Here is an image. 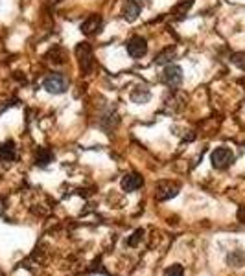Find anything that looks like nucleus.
<instances>
[{
    "label": "nucleus",
    "mask_w": 245,
    "mask_h": 276,
    "mask_svg": "<svg viewBox=\"0 0 245 276\" xmlns=\"http://www.w3.org/2000/svg\"><path fill=\"white\" fill-rule=\"evenodd\" d=\"M69 78L65 74H50L48 78L43 81V87H45L50 94H63L65 90L69 89Z\"/></svg>",
    "instance_id": "1"
},
{
    "label": "nucleus",
    "mask_w": 245,
    "mask_h": 276,
    "mask_svg": "<svg viewBox=\"0 0 245 276\" xmlns=\"http://www.w3.org/2000/svg\"><path fill=\"white\" fill-rule=\"evenodd\" d=\"M76 57H78V63H80V68L83 74H89L94 67V61H92V50L91 46L87 43H80L76 46Z\"/></svg>",
    "instance_id": "2"
},
{
    "label": "nucleus",
    "mask_w": 245,
    "mask_h": 276,
    "mask_svg": "<svg viewBox=\"0 0 245 276\" xmlns=\"http://www.w3.org/2000/svg\"><path fill=\"white\" fill-rule=\"evenodd\" d=\"M212 166L216 169H225L230 166V162L234 160V153L228 147H217L216 151L212 153Z\"/></svg>",
    "instance_id": "3"
},
{
    "label": "nucleus",
    "mask_w": 245,
    "mask_h": 276,
    "mask_svg": "<svg viewBox=\"0 0 245 276\" xmlns=\"http://www.w3.org/2000/svg\"><path fill=\"white\" fill-rule=\"evenodd\" d=\"M126 48H127V54H129L133 59H140V57H144L148 54V43H146V39L140 37V35H135V37H131V39L127 41Z\"/></svg>",
    "instance_id": "4"
},
{
    "label": "nucleus",
    "mask_w": 245,
    "mask_h": 276,
    "mask_svg": "<svg viewBox=\"0 0 245 276\" xmlns=\"http://www.w3.org/2000/svg\"><path fill=\"white\" fill-rule=\"evenodd\" d=\"M162 81L171 89L179 87L182 83V68L177 67V65H168L162 72Z\"/></svg>",
    "instance_id": "5"
},
{
    "label": "nucleus",
    "mask_w": 245,
    "mask_h": 276,
    "mask_svg": "<svg viewBox=\"0 0 245 276\" xmlns=\"http://www.w3.org/2000/svg\"><path fill=\"white\" fill-rule=\"evenodd\" d=\"M177 192H179V184L175 182H170V180H162L157 184V190H155V197L159 201H166V199L175 197Z\"/></svg>",
    "instance_id": "6"
},
{
    "label": "nucleus",
    "mask_w": 245,
    "mask_h": 276,
    "mask_svg": "<svg viewBox=\"0 0 245 276\" xmlns=\"http://www.w3.org/2000/svg\"><path fill=\"white\" fill-rule=\"evenodd\" d=\"M102 26H103V21L100 15H89V17L83 21V24H81V32L85 35H94L102 30Z\"/></svg>",
    "instance_id": "7"
},
{
    "label": "nucleus",
    "mask_w": 245,
    "mask_h": 276,
    "mask_svg": "<svg viewBox=\"0 0 245 276\" xmlns=\"http://www.w3.org/2000/svg\"><path fill=\"white\" fill-rule=\"evenodd\" d=\"M140 10H142V2L140 0H126V4H124V19L133 23V21H137V17L140 15Z\"/></svg>",
    "instance_id": "8"
},
{
    "label": "nucleus",
    "mask_w": 245,
    "mask_h": 276,
    "mask_svg": "<svg viewBox=\"0 0 245 276\" xmlns=\"http://www.w3.org/2000/svg\"><path fill=\"white\" fill-rule=\"evenodd\" d=\"M142 184H144V180L138 173H129L122 179V188H124L126 192H135V190H138Z\"/></svg>",
    "instance_id": "9"
},
{
    "label": "nucleus",
    "mask_w": 245,
    "mask_h": 276,
    "mask_svg": "<svg viewBox=\"0 0 245 276\" xmlns=\"http://www.w3.org/2000/svg\"><path fill=\"white\" fill-rule=\"evenodd\" d=\"M17 155V149H15V144L12 140L4 142V144H0V160H4V162H10L13 160Z\"/></svg>",
    "instance_id": "10"
},
{
    "label": "nucleus",
    "mask_w": 245,
    "mask_h": 276,
    "mask_svg": "<svg viewBox=\"0 0 245 276\" xmlns=\"http://www.w3.org/2000/svg\"><path fill=\"white\" fill-rule=\"evenodd\" d=\"M52 160H54V155H52V151L48 147H41L39 151H37V155H35V162H37V166H41V168H46Z\"/></svg>",
    "instance_id": "11"
},
{
    "label": "nucleus",
    "mask_w": 245,
    "mask_h": 276,
    "mask_svg": "<svg viewBox=\"0 0 245 276\" xmlns=\"http://www.w3.org/2000/svg\"><path fill=\"white\" fill-rule=\"evenodd\" d=\"M149 90H148V87H144V85H138L137 89L133 90L131 92V100L135 103H146L149 100Z\"/></svg>",
    "instance_id": "12"
},
{
    "label": "nucleus",
    "mask_w": 245,
    "mask_h": 276,
    "mask_svg": "<svg viewBox=\"0 0 245 276\" xmlns=\"http://www.w3.org/2000/svg\"><path fill=\"white\" fill-rule=\"evenodd\" d=\"M173 57H175V48H173V46H168V48H164L159 56L155 57V63H157V65H166V63H170Z\"/></svg>",
    "instance_id": "13"
},
{
    "label": "nucleus",
    "mask_w": 245,
    "mask_h": 276,
    "mask_svg": "<svg viewBox=\"0 0 245 276\" xmlns=\"http://www.w3.org/2000/svg\"><path fill=\"white\" fill-rule=\"evenodd\" d=\"M164 276H184V269H182L181 265H171V267L166 269Z\"/></svg>",
    "instance_id": "14"
},
{
    "label": "nucleus",
    "mask_w": 245,
    "mask_h": 276,
    "mask_svg": "<svg viewBox=\"0 0 245 276\" xmlns=\"http://www.w3.org/2000/svg\"><path fill=\"white\" fill-rule=\"evenodd\" d=\"M238 219L241 221V223H245V208H239V212H238Z\"/></svg>",
    "instance_id": "15"
}]
</instances>
